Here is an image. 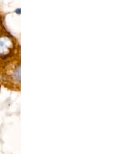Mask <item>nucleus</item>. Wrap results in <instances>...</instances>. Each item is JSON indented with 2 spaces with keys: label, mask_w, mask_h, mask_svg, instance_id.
<instances>
[{
  "label": "nucleus",
  "mask_w": 139,
  "mask_h": 154,
  "mask_svg": "<svg viewBox=\"0 0 139 154\" xmlns=\"http://www.w3.org/2000/svg\"><path fill=\"white\" fill-rule=\"evenodd\" d=\"M14 49L13 40L6 35L0 36V56L2 58L9 57Z\"/></svg>",
  "instance_id": "nucleus-1"
}]
</instances>
